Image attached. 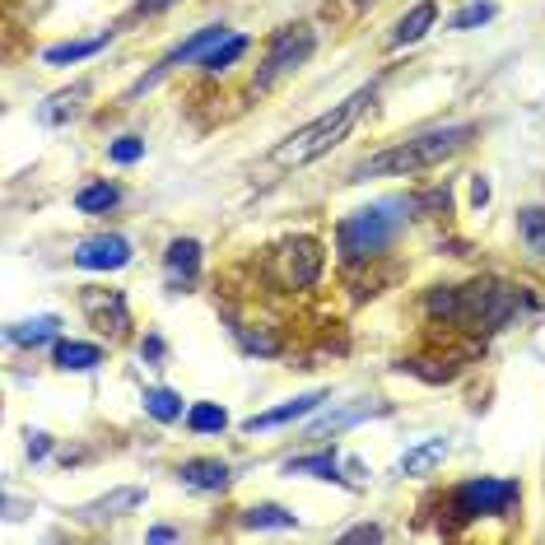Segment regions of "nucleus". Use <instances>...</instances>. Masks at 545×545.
<instances>
[{"instance_id":"nucleus-27","label":"nucleus","mask_w":545,"mask_h":545,"mask_svg":"<svg viewBox=\"0 0 545 545\" xmlns=\"http://www.w3.org/2000/svg\"><path fill=\"white\" fill-rule=\"evenodd\" d=\"M485 19H494V5L490 0H476V5H466L462 14H452V28H476V24H485Z\"/></svg>"},{"instance_id":"nucleus-17","label":"nucleus","mask_w":545,"mask_h":545,"mask_svg":"<svg viewBox=\"0 0 545 545\" xmlns=\"http://www.w3.org/2000/svg\"><path fill=\"white\" fill-rule=\"evenodd\" d=\"M122 201V191L108 187V182H94V187H80V196H75V205H80L84 215H103V210H112V205Z\"/></svg>"},{"instance_id":"nucleus-32","label":"nucleus","mask_w":545,"mask_h":545,"mask_svg":"<svg viewBox=\"0 0 545 545\" xmlns=\"http://www.w3.org/2000/svg\"><path fill=\"white\" fill-rule=\"evenodd\" d=\"M168 5H178V0H145V10H168Z\"/></svg>"},{"instance_id":"nucleus-8","label":"nucleus","mask_w":545,"mask_h":545,"mask_svg":"<svg viewBox=\"0 0 545 545\" xmlns=\"http://www.w3.org/2000/svg\"><path fill=\"white\" fill-rule=\"evenodd\" d=\"M126 261H131V243L117 233H98V238H84L75 247V266H84V271H122Z\"/></svg>"},{"instance_id":"nucleus-5","label":"nucleus","mask_w":545,"mask_h":545,"mask_svg":"<svg viewBox=\"0 0 545 545\" xmlns=\"http://www.w3.org/2000/svg\"><path fill=\"white\" fill-rule=\"evenodd\" d=\"M513 504H518V485L513 480H466L462 490L452 494V518L457 522L494 518V513H508Z\"/></svg>"},{"instance_id":"nucleus-13","label":"nucleus","mask_w":545,"mask_h":545,"mask_svg":"<svg viewBox=\"0 0 545 545\" xmlns=\"http://www.w3.org/2000/svg\"><path fill=\"white\" fill-rule=\"evenodd\" d=\"M434 0H420L410 14H401V24H396V33H392V42L396 47H406V42H420L429 28H434Z\"/></svg>"},{"instance_id":"nucleus-11","label":"nucleus","mask_w":545,"mask_h":545,"mask_svg":"<svg viewBox=\"0 0 545 545\" xmlns=\"http://www.w3.org/2000/svg\"><path fill=\"white\" fill-rule=\"evenodd\" d=\"M182 485H191V490H229V466L215 462V457H196V462H182Z\"/></svg>"},{"instance_id":"nucleus-15","label":"nucleus","mask_w":545,"mask_h":545,"mask_svg":"<svg viewBox=\"0 0 545 545\" xmlns=\"http://www.w3.org/2000/svg\"><path fill=\"white\" fill-rule=\"evenodd\" d=\"M196 266H201V247L191 243V238H173L168 243V271L178 275V280H196Z\"/></svg>"},{"instance_id":"nucleus-29","label":"nucleus","mask_w":545,"mask_h":545,"mask_svg":"<svg viewBox=\"0 0 545 545\" xmlns=\"http://www.w3.org/2000/svg\"><path fill=\"white\" fill-rule=\"evenodd\" d=\"M345 541H382L378 527H355V532H345Z\"/></svg>"},{"instance_id":"nucleus-7","label":"nucleus","mask_w":545,"mask_h":545,"mask_svg":"<svg viewBox=\"0 0 545 545\" xmlns=\"http://www.w3.org/2000/svg\"><path fill=\"white\" fill-rule=\"evenodd\" d=\"M80 308H84V317H89L98 331H108V336H126V327H131L126 299L117 294V289H84Z\"/></svg>"},{"instance_id":"nucleus-26","label":"nucleus","mask_w":545,"mask_h":545,"mask_svg":"<svg viewBox=\"0 0 545 545\" xmlns=\"http://www.w3.org/2000/svg\"><path fill=\"white\" fill-rule=\"evenodd\" d=\"M84 98V84H75V89H66V94H56L47 108H42V122H61L66 112H75V103Z\"/></svg>"},{"instance_id":"nucleus-30","label":"nucleus","mask_w":545,"mask_h":545,"mask_svg":"<svg viewBox=\"0 0 545 545\" xmlns=\"http://www.w3.org/2000/svg\"><path fill=\"white\" fill-rule=\"evenodd\" d=\"M471 201H476V205L490 201V182H485V178H476V187H471Z\"/></svg>"},{"instance_id":"nucleus-21","label":"nucleus","mask_w":545,"mask_h":545,"mask_svg":"<svg viewBox=\"0 0 545 545\" xmlns=\"http://www.w3.org/2000/svg\"><path fill=\"white\" fill-rule=\"evenodd\" d=\"M224 424H229L224 406H210V401H201V406L187 410V429H196V434H219Z\"/></svg>"},{"instance_id":"nucleus-3","label":"nucleus","mask_w":545,"mask_h":545,"mask_svg":"<svg viewBox=\"0 0 545 545\" xmlns=\"http://www.w3.org/2000/svg\"><path fill=\"white\" fill-rule=\"evenodd\" d=\"M392 210L396 205H368V210H355L350 219H341V229H336L341 257L345 261L378 257L382 247L396 238V229H401V215H392Z\"/></svg>"},{"instance_id":"nucleus-9","label":"nucleus","mask_w":545,"mask_h":545,"mask_svg":"<svg viewBox=\"0 0 545 545\" xmlns=\"http://www.w3.org/2000/svg\"><path fill=\"white\" fill-rule=\"evenodd\" d=\"M224 38H229V28H219V24L201 28V33H196V38H187V42H182L178 52H168V56H164V66L154 70L150 80H140V84H136V89H150V84H154V80H159V75H168V70H178V66H187V61H201V56H205V52H210V47H219V42H224Z\"/></svg>"},{"instance_id":"nucleus-18","label":"nucleus","mask_w":545,"mask_h":545,"mask_svg":"<svg viewBox=\"0 0 545 545\" xmlns=\"http://www.w3.org/2000/svg\"><path fill=\"white\" fill-rule=\"evenodd\" d=\"M243 52H247V38H243V33H229V38L219 42V47H210V52L201 56V66H205V70H229Z\"/></svg>"},{"instance_id":"nucleus-16","label":"nucleus","mask_w":545,"mask_h":545,"mask_svg":"<svg viewBox=\"0 0 545 545\" xmlns=\"http://www.w3.org/2000/svg\"><path fill=\"white\" fill-rule=\"evenodd\" d=\"M145 410H150L159 424H173V420H182V396L168 392V387H150V392H145Z\"/></svg>"},{"instance_id":"nucleus-23","label":"nucleus","mask_w":545,"mask_h":545,"mask_svg":"<svg viewBox=\"0 0 545 545\" xmlns=\"http://www.w3.org/2000/svg\"><path fill=\"white\" fill-rule=\"evenodd\" d=\"M243 522L247 527H294V513H285L280 504H257V508H247L243 513Z\"/></svg>"},{"instance_id":"nucleus-31","label":"nucleus","mask_w":545,"mask_h":545,"mask_svg":"<svg viewBox=\"0 0 545 545\" xmlns=\"http://www.w3.org/2000/svg\"><path fill=\"white\" fill-rule=\"evenodd\" d=\"M154 541H178V532H173V527H154Z\"/></svg>"},{"instance_id":"nucleus-28","label":"nucleus","mask_w":545,"mask_h":545,"mask_svg":"<svg viewBox=\"0 0 545 545\" xmlns=\"http://www.w3.org/2000/svg\"><path fill=\"white\" fill-rule=\"evenodd\" d=\"M112 164H136L140 154H145V140H136V136H122V140H112Z\"/></svg>"},{"instance_id":"nucleus-24","label":"nucleus","mask_w":545,"mask_h":545,"mask_svg":"<svg viewBox=\"0 0 545 545\" xmlns=\"http://www.w3.org/2000/svg\"><path fill=\"white\" fill-rule=\"evenodd\" d=\"M518 229H522V238H527V247H532L536 257H545V210H522L518 215Z\"/></svg>"},{"instance_id":"nucleus-25","label":"nucleus","mask_w":545,"mask_h":545,"mask_svg":"<svg viewBox=\"0 0 545 545\" xmlns=\"http://www.w3.org/2000/svg\"><path fill=\"white\" fill-rule=\"evenodd\" d=\"M140 504V490H117L112 499H103V504L89 508V518H117L122 508H136Z\"/></svg>"},{"instance_id":"nucleus-2","label":"nucleus","mask_w":545,"mask_h":545,"mask_svg":"<svg viewBox=\"0 0 545 545\" xmlns=\"http://www.w3.org/2000/svg\"><path fill=\"white\" fill-rule=\"evenodd\" d=\"M471 140V126H443V131H424V136L396 145V150H382L378 159H368L359 168V178H382V173H415V168H434L443 164L448 154H457Z\"/></svg>"},{"instance_id":"nucleus-1","label":"nucleus","mask_w":545,"mask_h":545,"mask_svg":"<svg viewBox=\"0 0 545 545\" xmlns=\"http://www.w3.org/2000/svg\"><path fill=\"white\" fill-rule=\"evenodd\" d=\"M368 98H373V94H368V89H359V94H350L345 103H336L331 112H322L317 122L299 126L289 140H280V145H275L271 159L280 168H299V164H313V159H322L331 145H341V140H345V131L355 126L359 108H364Z\"/></svg>"},{"instance_id":"nucleus-12","label":"nucleus","mask_w":545,"mask_h":545,"mask_svg":"<svg viewBox=\"0 0 545 545\" xmlns=\"http://www.w3.org/2000/svg\"><path fill=\"white\" fill-rule=\"evenodd\" d=\"M443 457H448V438H424L420 448H410L401 457V471L406 476H429L434 466H443Z\"/></svg>"},{"instance_id":"nucleus-20","label":"nucleus","mask_w":545,"mask_h":545,"mask_svg":"<svg viewBox=\"0 0 545 545\" xmlns=\"http://www.w3.org/2000/svg\"><path fill=\"white\" fill-rule=\"evenodd\" d=\"M103 42H108V38H94V42H61V47H47V52H42V61H47V66H70V61H84V56H94Z\"/></svg>"},{"instance_id":"nucleus-14","label":"nucleus","mask_w":545,"mask_h":545,"mask_svg":"<svg viewBox=\"0 0 545 545\" xmlns=\"http://www.w3.org/2000/svg\"><path fill=\"white\" fill-rule=\"evenodd\" d=\"M56 364L70 368V373H84V368L103 364V350H98V345H84V341H56Z\"/></svg>"},{"instance_id":"nucleus-10","label":"nucleus","mask_w":545,"mask_h":545,"mask_svg":"<svg viewBox=\"0 0 545 545\" xmlns=\"http://www.w3.org/2000/svg\"><path fill=\"white\" fill-rule=\"evenodd\" d=\"M322 401H327V392H308V396H294V401H285V406H275V410H261V415H252V420H247V434L294 424V420H303V415H313Z\"/></svg>"},{"instance_id":"nucleus-4","label":"nucleus","mask_w":545,"mask_h":545,"mask_svg":"<svg viewBox=\"0 0 545 545\" xmlns=\"http://www.w3.org/2000/svg\"><path fill=\"white\" fill-rule=\"evenodd\" d=\"M313 47H317L313 24L280 28V33L271 38V47H266V61H261V70H257V89H271L275 80H285L289 70H299L303 61L313 56Z\"/></svg>"},{"instance_id":"nucleus-22","label":"nucleus","mask_w":545,"mask_h":545,"mask_svg":"<svg viewBox=\"0 0 545 545\" xmlns=\"http://www.w3.org/2000/svg\"><path fill=\"white\" fill-rule=\"evenodd\" d=\"M289 476H317V480H341V466L336 457H299V462L285 466Z\"/></svg>"},{"instance_id":"nucleus-6","label":"nucleus","mask_w":545,"mask_h":545,"mask_svg":"<svg viewBox=\"0 0 545 545\" xmlns=\"http://www.w3.org/2000/svg\"><path fill=\"white\" fill-rule=\"evenodd\" d=\"M275 275L285 280L289 289H308L322 275V247L313 238H294L289 247L275 252Z\"/></svg>"},{"instance_id":"nucleus-19","label":"nucleus","mask_w":545,"mask_h":545,"mask_svg":"<svg viewBox=\"0 0 545 545\" xmlns=\"http://www.w3.org/2000/svg\"><path fill=\"white\" fill-rule=\"evenodd\" d=\"M56 317H33V322H19V327H10V341L14 345H42V341H52L56 336Z\"/></svg>"}]
</instances>
